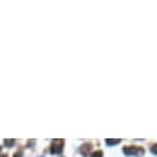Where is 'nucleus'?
Instances as JSON below:
<instances>
[{"label": "nucleus", "instance_id": "423d86ee", "mask_svg": "<svg viewBox=\"0 0 157 157\" xmlns=\"http://www.w3.org/2000/svg\"><path fill=\"white\" fill-rule=\"evenodd\" d=\"M91 157H102V153H101V151H95Z\"/></svg>", "mask_w": 157, "mask_h": 157}, {"label": "nucleus", "instance_id": "20e7f679", "mask_svg": "<svg viewBox=\"0 0 157 157\" xmlns=\"http://www.w3.org/2000/svg\"><path fill=\"white\" fill-rule=\"evenodd\" d=\"M121 140H118V138H115V140H111V138H108V140H105V143L108 144V146H115V144H118Z\"/></svg>", "mask_w": 157, "mask_h": 157}, {"label": "nucleus", "instance_id": "6e6552de", "mask_svg": "<svg viewBox=\"0 0 157 157\" xmlns=\"http://www.w3.org/2000/svg\"><path fill=\"white\" fill-rule=\"evenodd\" d=\"M13 157H22V151H17V153H16V154H14Z\"/></svg>", "mask_w": 157, "mask_h": 157}, {"label": "nucleus", "instance_id": "0eeeda50", "mask_svg": "<svg viewBox=\"0 0 157 157\" xmlns=\"http://www.w3.org/2000/svg\"><path fill=\"white\" fill-rule=\"evenodd\" d=\"M151 153H153V154H156V156H157V144H154V146H153V147H151Z\"/></svg>", "mask_w": 157, "mask_h": 157}, {"label": "nucleus", "instance_id": "7ed1b4c3", "mask_svg": "<svg viewBox=\"0 0 157 157\" xmlns=\"http://www.w3.org/2000/svg\"><path fill=\"white\" fill-rule=\"evenodd\" d=\"M90 151H91V146L90 144H84V146H82L81 147V154L82 156H88V154H90Z\"/></svg>", "mask_w": 157, "mask_h": 157}, {"label": "nucleus", "instance_id": "f03ea898", "mask_svg": "<svg viewBox=\"0 0 157 157\" xmlns=\"http://www.w3.org/2000/svg\"><path fill=\"white\" fill-rule=\"evenodd\" d=\"M62 150H63V140H55L52 143V148H51V153L52 154H61Z\"/></svg>", "mask_w": 157, "mask_h": 157}, {"label": "nucleus", "instance_id": "39448f33", "mask_svg": "<svg viewBox=\"0 0 157 157\" xmlns=\"http://www.w3.org/2000/svg\"><path fill=\"white\" fill-rule=\"evenodd\" d=\"M3 144H5L6 147H12V146L14 144V140H5V141H3Z\"/></svg>", "mask_w": 157, "mask_h": 157}, {"label": "nucleus", "instance_id": "1a4fd4ad", "mask_svg": "<svg viewBox=\"0 0 157 157\" xmlns=\"http://www.w3.org/2000/svg\"><path fill=\"white\" fill-rule=\"evenodd\" d=\"M2 157H7V156H6V154H2Z\"/></svg>", "mask_w": 157, "mask_h": 157}, {"label": "nucleus", "instance_id": "f257e3e1", "mask_svg": "<svg viewBox=\"0 0 157 157\" xmlns=\"http://www.w3.org/2000/svg\"><path fill=\"white\" fill-rule=\"evenodd\" d=\"M124 154L125 156H138L141 157L144 154V150L140 147H124Z\"/></svg>", "mask_w": 157, "mask_h": 157}]
</instances>
